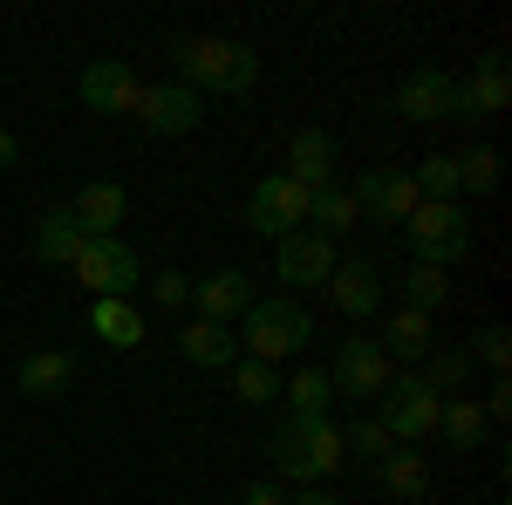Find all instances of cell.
Instances as JSON below:
<instances>
[{
	"instance_id": "obj_1",
	"label": "cell",
	"mask_w": 512,
	"mask_h": 505,
	"mask_svg": "<svg viewBox=\"0 0 512 505\" xmlns=\"http://www.w3.org/2000/svg\"><path fill=\"white\" fill-rule=\"evenodd\" d=\"M267 458H274L280 478L321 485V478L342 471V424H328V417H287V424L267 430Z\"/></svg>"
},
{
	"instance_id": "obj_2",
	"label": "cell",
	"mask_w": 512,
	"mask_h": 505,
	"mask_svg": "<svg viewBox=\"0 0 512 505\" xmlns=\"http://www.w3.org/2000/svg\"><path fill=\"white\" fill-rule=\"evenodd\" d=\"M171 62H178V82L185 89H219V96H246L253 82H260V55L246 48V41H219V35H198V41H178L171 48Z\"/></svg>"
},
{
	"instance_id": "obj_3",
	"label": "cell",
	"mask_w": 512,
	"mask_h": 505,
	"mask_svg": "<svg viewBox=\"0 0 512 505\" xmlns=\"http://www.w3.org/2000/svg\"><path fill=\"white\" fill-rule=\"evenodd\" d=\"M403 239H410V260L417 267H465L472 260V212L465 205H417L403 219Z\"/></svg>"
},
{
	"instance_id": "obj_4",
	"label": "cell",
	"mask_w": 512,
	"mask_h": 505,
	"mask_svg": "<svg viewBox=\"0 0 512 505\" xmlns=\"http://www.w3.org/2000/svg\"><path fill=\"white\" fill-rule=\"evenodd\" d=\"M239 335H246V349H253V362H280V355H301L308 349V335H315V321H308V308L301 301H253V308L233 321Z\"/></svg>"
},
{
	"instance_id": "obj_5",
	"label": "cell",
	"mask_w": 512,
	"mask_h": 505,
	"mask_svg": "<svg viewBox=\"0 0 512 505\" xmlns=\"http://www.w3.org/2000/svg\"><path fill=\"white\" fill-rule=\"evenodd\" d=\"M383 410H376V424L390 430V444H417V437H437V410H444V396H437L417 369L410 376H390L383 396H376Z\"/></svg>"
},
{
	"instance_id": "obj_6",
	"label": "cell",
	"mask_w": 512,
	"mask_h": 505,
	"mask_svg": "<svg viewBox=\"0 0 512 505\" xmlns=\"http://www.w3.org/2000/svg\"><path fill=\"white\" fill-rule=\"evenodd\" d=\"M89 287V301H130L144 287V260L123 246V239H82L76 267H69Z\"/></svg>"
},
{
	"instance_id": "obj_7",
	"label": "cell",
	"mask_w": 512,
	"mask_h": 505,
	"mask_svg": "<svg viewBox=\"0 0 512 505\" xmlns=\"http://www.w3.org/2000/svg\"><path fill=\"white\" fill-rule=\"evenodd\" d=\"M246 219H253V233L267 239H287L308 226V192L287 178V171H267L260 185H253V198H246Z\"/></svg>"
},
{
	"instance_id": "obj_8",
	"label": "cell",
	"mask_w": 512,
	"mask_h": 505,
	"mask_svg": "<svg viewBox=\"0 0 512 505\" xmlns=\"http://www.w3.org/2000/svg\"><path fill=\"white\" fill-rule=\"evenodd\" d=\"M82 110L89 117H130L137 110V96H144V82H137V69L123 62V55H103V62H89L76 82Z\"/></svg>"
},
{
	"instance_id": "obj_9",
	"label": "cell",
	"mask_w": 512,
	"mask_h": 505,
	"mask_svg": "<svg viewBox=\"0 0 512 505\" xmlns=\"http://www.w3.org/2000/svg\"><path fill=\"white\" fill-rule=\"evenodd\" d=\"M355 219H376V226H403L410 212H417V185H410V171H396V164H376V171H362V185H355Z\"/></svg>"
},
{
	"instance_id": "obj_10",
	"label": "cell",
	"mask_w": 512,
	"mask_h": 505,
	"mask_svg": "<svg viewBox=\"0 0 512 505\" xmlns=\"http://www.w3.org/2000/svg\"><path fill=\"white\" fill-rule=\"evenodd\" d=\"M328 273H335V239H321L315 226L274 239V280L280 287H328Z\"/></svg>"
},
{
	"instance_id": "obj_11",
	"label": "cell",
	"mask_w": 512,
	"mask_h": 505,
	"mask_svg": "<svg viewBox=\"0 0 512 505\" xmlns=\"http://www.w3.org/2000/svg\"><path fill=\"white\" fill-rule=\"evenodd\" d=\"M328 383H335V396H349L355 410H362L369 396H383V383H390V355L376 349V342H362V335H349V342L335 349Z\"/></svg>"
},
{
	"instance_id": "obj_12",
	"label": "cell",
	"mask_w": 512,
	"mask_h": 505,
	"mask_svg": "<svg viewBox=\"0 0 512 505\" xmlns=\"http://www.w3.org/2000/svg\"><path fill=\"white\" fill-rule=\"evenodd\" d=\"M130 117H144L151 137H192L205 110H198V96L185 89V82H158V89H144V96H137V110H130Z\"/></svg>"
},
{
	"instance_id": "obj_13",
	"label": "cell",
	"mask_w": 512,
	"mask_h": 505,
	"mask_svg": "<svg viewBox=\"0 0 512 505\" xmlns=\"http://www.w3.org/2000/svg\"><path fill=\"white\" fill-rule=\"evenodd\" d=\"M192 301H198V321H219V328H233L239 314L253 308V273L239 267H212L192 280Z\"/></svg>"
},
{
	"instance_id": "obj_14",
	"label": "cell",
	"mask_w": 512,
	"mask_h": 505,
	"mask_svg": "<svg viewBox=\"0 0 512 505\" xmlns=\"http://www.w3.org/2000/svg\"><path fill=\"white\" fill-rule=\"evenodd\" d=\"M506 103H512V69H506V55H478L472 76L458 82L451 117H499Z\"/></svg>"
},
{
	"instance_id": "obj_15",
	"label": "cell",
	"mask_w": 512,
	"mask_h": 505,
	"mask_svg": "<svg viewBox=\"0 0 512 505\" xmlns=\"http://www.w3.org/2000/svg\"><path fill=\"white\" fill-rule=\"evenodd\" d=\"M451 103H458V76H444V69H417V76H403V89H396V110L410 123H444Z\"/></svg>"
},
{
	"instance_id": "obj_16",
	"label": "cell",
	"mask_w": 512,
	"mask_h": 505,
	"mask_svg": "<svg viewBox=\"0 0 512 505\" xmlns=\"http://www.w3.org/2000/svg\"><path fill=\"white\" fill-rule=\"evenodd\" d=\"M328 301H335V314H349V321H369V314L383 308V280H376L369 260H335V273H328Z\"/></svg>"
},
{
	"instance_id": "obj_17",
	"label": "cell",
	"mask_w": 512,
	"mask_h": 505,
	"mask_svg": "<svg viewBox=\"0 0 512 505\" xmlns=\"http://www.w3.org/2000/svg\"><path fill=\"white\" fill-rule=\"evenodd\" d=\"M69 212H76L82 239H117L123 212H130V198H123V185H110V178H89V185L69 198Z\"/></svg>"
},
{
	"instance_id": "obj_18",
	"label": "cell",
	"mask_w": 512,
	"mask_h": 505,
	"mask_svg": "<svg viewBox=\"0 0 512 505\" xmlns=\"http://www.w3.org/2000/svg\"><path fill=\"white\" fill-rule=\"evenodd\" d=\"M287 178H294L301 192L335 185V137H328V130H294V144H287Z\"/></svg>"
},
{
	"instance_id": "obj_19",
	"label": "cell",
	"mask_w": 512,
	"mask_h": 505,
	"mask_svg": "<svg viewBox=\"0 0 512 505\" xmlns=\"http://www.w3.org/2000/svg\"><path fill=\"white\" fill-rule=\"evenodd\" d=\"M76 253H82L76 212H69V205H48L41 226H35V260H41V267H76Z\"/></svg>"
},
{
	"instance_id": "obj_20",
	"label": "cell",
	"mask_w": 512,
	"mask_h": 505,
	"mask_svg": "<svg viewBox=\"0 0 512 505\" xmlns=\"http://www.w3.org/2000/svg\"><path fill=\"white\" fill-rule=\"evenodd\" d=\"M376 349L390 355V362H424V355L437 349V328H431V314H390L383 321V335H376Z\"/></svg>"
},
{
	"instance_id": "obj_21",
	"label": "cell",
	"mask_w": 512,
	"mask_h": 505,
	"mask_svg": "<svg viewBox=\"0 0 512 505\" xmlns=\"http://www.w3.org/2000/svg\"><path fill=\"white\" fill-rule=\"evenodd\" d=\"M233 328H219V321H185L178 328V355L192 362V369H233Z\"/></svg>"
},
{
	"instance_id": "obj_22",
	"label": "cell",
	"mask_w": 512,
	"mask_h": 505,
	"mask_svg": "<svg viewBox=\"0 0 512 505\" xmlns=\"http://www.w3.org/2000/svg\"><path fill=\"white\" fill-rule=\"evenodd\" d=\"M14 383H21V396H62V389L76 383V355L69 349H35L14 369Z\"/></svg>"
},
{
	"instance_id": "obj_23",
	"label": "cell",
	"mask_w": 512,
	"mask_h": 505,
	"mask_svg": "<svg viewBox=\"0 0 512 505\" xmlns=\"http://www.w3.org/2000/svg\"><path fill=\"white\" fill-rule=\"evenodd\" d=\"M89 328H96V342H110V349H137V342H144V314L130 308V301H89Z\"/></svg>"
},
{
	"instance_id": "obj_24",
	"label": "cell",
	"mask_w": 512,
	"mask_h": 505,
	"mask_svg": "<svg viewBox=\"0 0 512 505\" xmlns=\"http://www.w3.org/2000/svg\"><path fill=\"white\" fill-rule=\"evenodd\" d=\"M376 471H383V492H396V499H424V485H431V465L417 444H396L390 458H376Z\"/></svg>"
},
{
	"instance_id": "obj_25",
	"label": "cell",
	"mask_w": 512,
	"mask_h": 505,
	"mask_svg": "<svg viewBox=\"0 0 512 505\" xmlns=\"http://www.w3.org/2000/svg\"><path fill=\"white\" fill-rule=\"evenodd\" d=\"M437 437H444L451 451H478V444L492 437V424H485V410H478V403H465V396L451 403V396H444V410H437Z\"/></svg>"
},
{
	"instance_id": "obj_26",
	"label": "cell",
	"mask_w": 512,
	"mask_h": 505,
	"mask_svg": "<svg viewBox=\"0 0 512 505\" xmlns=\"http://www.w3.org/2000/svg\"><path fill=\"white\" fill-rule=\"evenodd\" d=\"M280 396H287V410H294V417H328L335 383H328V369H301V376H287V383H280Z\"/></svg>"
},
{
	"instance_id": "obj_27",
	"label": "cell",
	"mask_w": 512,
	"mask_h": 505,
	"mask_svg": "<svg viewBox=\"0 0 512 505\" xmlns=\"http://www.w3.org/2000/svg\"><path fill=\"white\" fill-rule=\"evenodd\" d=\"M444 301H451V273H444V267H417V260H410V273H403V308H410V314H437Z\"/></svg>"
},
{
	"instance_id": "obj_28",
	"label": "cell",
	"mask_w": 512,
	"mask_h": 505,
	"mask_svg": "<svg viewBox=\"0 0 512 505\" xmlns=\"http://www.w3.org/2000/svg\"><path fill=\"white\" fill-rule=\"evenodd\" d=\"M308 226H315L321 239L349 233V226H355V198L342 192V185H321V192H308Z\"/></svg>"
},
{
	"instance_id": "obj_29",
	"label": "cell",
	"mask_w": 512,
	"mask_h": 505,
	"mask_svg": "<svg viewBox=\"0 0 512 505\" xmlns=\"http://www.w3.org/2000/svg\"><path fill=\"white\" fill-rule=\"evenodd\" d=\"M410 185H417V205H458V157H424Z\"/></svg>"
},
{
	"instance_id": "obj_30",
	"label": "cell",
	"mask_w": 512,
	"mask_h": 505,
	"mask_svg": "<svg viewBox=\"0 0 512 505\" xmlns=\"http://www.w3.org/2000/svg\"><path fill=\"white\" fill-rule=\"evenodd\" d=\"M499 171H506V157L492 151V144H472V151L458 157V192H472V198L499 192Z\"/></svg>"
},
{
	"instance_id": "obj_31",
	"label": "cell",
	"mask_w": 512,
	"mask_h": 505,
	"mask_svg": "<svg viewBox=\"0 0 512 505\" xmlns=\"http://www.w3.org/2000/svg\"><path fill=\"white\" fill-rule=\"evenodd\" d=\"M233 396L246 403V410H260V403H274L280 396V376H274V362H233Z\"/></svg>"
},
{
	"instance_id": "obj_32",
	"label": "cell",
	"mask_w": 512,
	"mask_h": 505,
	"mask_svg": "<svg viewBox=\"0 0 512 505\" xmlns=\"http://www.w3.org/2000/svg\"><path fill=\"white\" fill-rule=\"evenodd\" d=\"M396 444H390V430L376 424V417H362V410H355V424L342 430V458H369V465H376V458H390Z\"/></svg>"
},
{
	"instance_id": "obj_33",
	"label": "cell",
	"mask_w": 512,
	"mask_h": 505,
	"mask_svg": "<svg viewBox=\"0 0 512 505\" xmlns=\"http://www.w3.org/2000/svg\"><path fill=\"white\" fill-rule=\"evenodd\" d=\"M465 369H472V349H431L417 376H424V383H431L437 396H444V383H465Z\"/></svg>"
},
{
	"instance_id": "obj_34",
	"label": "cell",
	"mask_w": 512,
	"mask_h": 505,
	"mask_svg": "<svg viewBox=\"0 0 512 505\" xmlns=\"http://www.w3.org/2000/svg\"><path fill=\"white\" fill-rule=\"evenodd\" d=\"M151 301H158V308H192V273H178V267H158L151 273Z\"/></svg>"
},
{
	"instance_id": "obj_35",
	"label": "cell",
	"mask_w": 512,
	"mask_h": 505,
	"mask_svg": "<svg viewBox=\"0 0 512 505\" xmlns=\"http://www.w3.org/2000/svg\"><path fill=\"white\" fill-rule=\"evenodd\" d=\"M478 362L492 369V383L506 376V362H512V335L499 328V321H492V328H478Z\"/></svg>"
},
{
	"instance_id": "obj_36",
	"label": "cell",
	"mask_w": 512,
	"mask_h": 505,
	"mask_svg": "<svg viewBox=\"0 0 512 505\" xmlns=\"http://www.w3.org/2000/svg\"><path fill=\"white\" fill-rule=\"evenodd\" d=\"M478 410H485V424H499V417H506V410H512V383H506V376L492 383V396H485Z\"/></svg>"
},
{
	"instance_id": "obj_37",
	"label": "cell",
	"mask_w": 512,
	"mask_h": 505,
	"mask_svg": "<svg viewBox=\"0 0 512 505\" xmlns=\"http://www.w3.org/2000/svg\"><path fill=\"white\" fill-rule=\"evenodd\" d=\"M239 505H287V492H280V485H246Z\"/></svg>"
},
{
	"instance_id": "obj_38",
	"label": "cell",
	"mask_w": 512,
	"mask_h": 505,
	"mask_svg": "<svg viewBox=\"0 0 512 505\" xmlns=\"http://www.w3.org/2000/svg\"><path fill=\"white\" fill-rule=\"evenodd\" d=\"M287 505H342L335 492H287Z\"/></svg>"
},
{
	"instance_id": "obj_39",
	"label": "cell",
	"mask_w": 512,
	"mask_h": 505,
	"mask_svg": "<svg viewBox=\"0 0 512 505\" xmlns=\"http://www.w3.org/2000/svg\"><path fill=\"white\" fill-rule=\"evenodd\" d=\"M14 157H21V144H14V130H0V171H7Z\"/></svg>"
}]
</instances>
